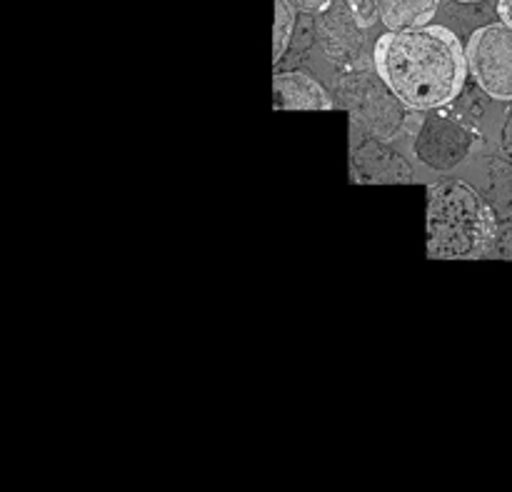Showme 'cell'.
<instances>
[{
    "label": "cell",
    "instance_id": "11",
    "mask_svg": "<svg viewBox=\"0 0 512 492\" xmlns=\"http://www.w3.org/2000/svg\"><path fill=\"white\" fill-rule=\"evenodd\" d=\"M290 3H293L300 13H325V10H330V5H333L335 0H290Z\"/></svg>",
    "mask_w": 512,
    "mask_h": 492
},
{
    "label": "cell",
    "instance_id": "4",
    "mask_svg": "<svg viewBox=\"0 0 512 492\" xmlns=\"http://www.w3.org/2000/svg\"><path fill=\"white\" fill-rule=\"evenodd\" d=\"M478 143V133L443 108L428 110L415 133V158L435 173H450L468 160Z\"/></svg>",
    "mask_w": 512,
    "mask_h": 492
},
{
    "label": "cell",
    "instance_id": "10",
    "mask_svg": "<svg viewBox=\"0 0 512 492\" xmlns=\"http://www.w3.org/2000/svg\"><path fill=\"white\" fill-rule=\"evenodd\" d=\"M348 10L360 30L373 28L380 20V0H348Z\"/></svg>",
    "mask_w": 512,
    "mask_h": 492
},
{
    "label": "cell",
    "instance_id": "7",
    "mask_svg": "<svg viewBox=\"0 0 512 492\" xmlns=\"http://www.w3.org/2000/svg\"><path fill=\"white\" fill-rule=\"evenodd\" d=\"M275 110H333L335 100L328 90L303 70L278 73L273 78Z\"/></svg>",
    "mask_w": 512,
    "mask_h": 492
},
{
    "label": "cell",
    "instance_id": "9",
    "mask_svg": "<svg viewBox=\"0 0 512 492\" xmlns=\"http://www.w3.org/2000/svg\"><path fill=\"white\" fill-rule=\"evenodd\" d=\"M295 15H298V8H295L290 0H275V28H273V60L280 63V58L285 55L290 45V35H293L295 28Z\"/></svg>",
    "mask_w": 512,
    "mask_h": 492
},
{
    "label": "cell",
    "instance_id": "14",
    "mask_svg": "<svg viewBox=\"0 0 512 492\" xmlns=\"http://www.w3.org/2000/svg\"><path fill=\"white\" fill-rule=\"evenodd\" d=\"M460 3H480V0H460Z\"/></svg>",
    "mask_w": 512,
    "mask_h": 492
},
{
    "label": "cell",
    "instance_id": "1",
    "mask_svg": "<svg viewBox=\"0 0 512 492\" xmlns=\"http://www.w3.org/2000/svg\"><path fill=\"white\" fill-rule=\"evenodd\" d=\"M375 73L408 110L448 108L468 80V53L445 25L388 30L373 50Z\"/></svg>",
    "mask_w": 512,
    "mask_h": 492
},
{
    "label": "cell",
    "instance_id": "8",
    "mask_svg": "<svg viewBox=\"0 0 512 492\" xmlns=\"http://www.w3.org/2000/svg\"><path fill=\"white\" fill-rule=\"evenodd\" d=\"M440 0H380V20L388 30H408L428 25Z\"/></svg>",
    "mask_w": 512,
    "mask_h": 492
},
{
    "label": "cell",
    "instance_id": "2",
    "mask_svg": "<svg viewBox=\"0 0 512 492\" xmlns=\"http://www.w3.org/2000/svg\"><path fill=\"white\" fill-rule=\"evenodd\" d=\"M495 238L490 205L473 185L443 180L428 190V255L435 260H468L488 253Z\"/></svg>",
    "mask_w": 512,
    "mask_h": 492
},
{
    "label": "cell",
    "instance_id": "5",
    "mask_svg": "<svg viewBox=\"0 0 512 492\" xmlns=\"http://www.w3.org/2000/svg\"><path fill=\"white\" fill-rule=\"evenodd\" d=\"M470 75L495 100H512V25L490 23L470 35Z\"/></svg>",
    "mask_w": 512,
    "mask_h": 492
},
{
    "label": "cell",
    "instance_id": "12",
    "mask_svg": "<svg viewBox=\"0 0 512 492\" xmlns=\"http://www.w3.org/2000/svg\"><path fill=\"white\" fill-rule=\"evenodd\" d=\"M498 13L503 23L512 25V0H498Z\"/></svg>",
    "mask_w": 512,
    "mask_h": 492
},
{
    "label": "cell",
    "instance_id": "6",
    "mask_svg": "<svg viewBox=\"0 0 512 492\" xmlns=\"http://www.w3.org/2000/svg\"><path fill=\"white\" fill-rule=\"evenodd\" d=\"M350 170L355 183L363 185H405L413 183V168L408 160L390 148L383 138H363L353 145Z\"/></svg>",
    "mask_w": 512,
    "mask_h": 492
},
{
    "label": "cell",
    "instance_id": "3",
    "mask_svg": "<svg viewBox=\"0 0 512 492\" xmlns=\"http://www.w3.org/2000/svg\"><path fill=\"white\" fill-rule=\"evenodd\" d=\"M338 100L370 135L393 140L403 133L405 108L378 73H350L338 80Z\"/></svg>",
    "mask_w": 512,
    "mask_h": 492
},
{
    "label": "cell",
    "instance_id": "13",
    "mask_svg": "<svg viewBox=\"0 0 512 492\" xmlns=\"http://www.w3.org/2000/svg\"><path fill=\"white\" fill-rule=\"evenodd\" d=\"M505 148H508V153L512 155V113L508 118V125H505Z\"/></svg>",
    "mask_w": 512,
    "mask_h": 492
}]
</instances>
